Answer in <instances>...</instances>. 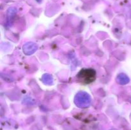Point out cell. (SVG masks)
Segmentation results:
<instances>
[{
    "mask_svg": "<svg viewBox=\"0 0 131 130\" xmlns=\"http://www.w3.org/2000/svg\"><path fill=\"white\" fill-rule=\"evenodd\" d=\"M96 79L95 70L92 68L82 69L77 75V80L83 84H89Z\"/></svg>",
    "mask_w": 131,
    "mask_h": 130,
    "instance_id": "obj_1",
    "label": "cell"
},
{
    "mask_svg": "<svg viewBox=\"0 0 131 130\" xmlns=\"http://www.w3.org/2000/svg\"><path fill=\"white\" fill-rule=\"evenodd\" d=\"M75 104L80 108L88 107L91 103V98L85 92H79L76 94L74 99Z\"/></svg>",
    "mask_w": 131,
    "mask_h": 130,
    "instance_id": "obj_2",
    "label": "cell"
},
{
    "mask_svg": "<svg viewBox=\"0 0 131 130\" xmlns=\"http://www.w3.org/2000/svg\"><path fill=\"white\" fill-rule=\"evenodd\" d=\"M37 46L36 45L35 43H32V42L26 43L23 46V50H24V54L27 55H31L37 50Z\"/></svg>",
    "mask_w": 131,
    "mask_h": 130,
    "instance_id": "obj_3",
    "label": "cell"
},
{
    "mask_svg": "<svg viewBox=\"0 0 131 130\" xmlns=\"http://www.w3.org/2000/svg\"><path fill=\"white\" fill-rule=\"evenodd\" d=\"M116 80L118 84H121V85H125L129 82V78L125 74L121 73L118 75Z\"/></svg>",
    "mask_w": 131,
    "mask_h": 130,
    "instance_id": "obj_4",
    "label": "cell"
},
{
    "mask_svg": "<svg viewBox=\"0 0 131 130\" xmlns=\"http://www.w3.org/2000/svg\"><path fill=\"white\" fill-rule=\"evenodd\" d=\"M42 80L43 83L46 85H51L53 82V79H52V76L49 74H45L43 75L42 78Z\"/></svg>",
    "mask_w": 131,
    "mask_h": 130,
    "instance_id": "obj_5",
    "label": "cell"
},
{
    "mask_svg": "<svg viewBox=\"0 0 131 130\" xmlns=\"http://www.w3.org/2000/svg\"><path fill=\"white\" fill-rule=\"evenodd\" d=\"M36 1H37V2L40 3V2H41V1H42V0H36Z\"/></svg>",
    "mask_w": 131,
    "mask_h": 130,
    "instance_id": "obj_6",
    "label": "cell"
},
{
    "mask_svg": "<svg viewBox=\"0 0 131 130\" xmlns=\"http://www.w3.org/2000/svg\"><path fill=\"white\" fill-rule=\"evenodd\" d=\"M112 130H115V129H112Z\"/></svg>",
    "mask_w": 131,
    "mask_h": 130,
    "instance_id": "obj_7",
    "label": "cell"
}]
</instances>
